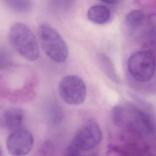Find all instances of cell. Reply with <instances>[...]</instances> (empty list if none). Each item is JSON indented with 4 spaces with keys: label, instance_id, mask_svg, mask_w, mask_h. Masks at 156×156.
I'll return each mask as SVG.
<instances>
[{
    "label": "cell",
    "instance_id": "7c38bea8",
    "mask_svg": "<svg viewBox=\"0 0 156 156\" xmlns=\"http://www.w3.org/2000/svg\"><path fill=\"white\" fill-rule=\"evenodd\" d=\"M46 107L47 115L49 121L53 123H58L61 121L63 118V113L59 105L51 102L47 105Z\"/></svg>",
    "mask_w": 156,
    "mask_h": 156
},
{
    "label": "cell",
    "instance_id": "52a82bcc",
    "mask_svg": "<svg viewBox=\"0 0 156 156\" xmlns=\"http://www.w3.org/2000/svg\"><path fill=\"white\" fill-rule=\"evenodd\" d=\"M34 136L32 133L24 128L12 131L6 140V147L9 152L16 156L27 155L34 145Z\"/></svg>",
    "mask_w": 156,
    "mask_h": 156
},
{
    "label": "cell",
    "instance_id": "ba28073f",
    "mask_svg": "<svg viewBox=\"0 0 156 156\" xmlns=\"http://www.w3.org/2000/svg\"><path fill=\"white\" fill-rule=\"evenodd\" d=\"M24 119V113L20 108H10L6 110L2 118L3 126L7 130L13 131L22 127Z\"/></svg>",
    "mask_w": 156,
    "mask_h": 156
},
{
    "label": "cell",
    "instance_id": "8fae6325",
    "mask_svg": "<svg viewBox=\"0 0 156 156\" xmlns=\"http://www.w3.org/2000/svg\"><path fill=\"white\" fill-rule=\"evenodd\" d=\"M5 2L13 10L18 12H29L32 9V3L26 0H9Z\"/></svg>",
    "mask_w": 156,
    "mask_h": 156
},
{
    "label": "cell",
    "instance_id": "5bb4252c",
    "mask_svg": "<svg viewBox=\"0 0 156 156\" xmlns=\"http://www.w3.org/2000/svg\"><path fill=\"white\" fill-rule=\"evenodd\" d=\"M102 2L104 3H106V4H116L118 2V1H104Z\"/></svg>",
    "mask_w": 156,
    "mask_h": 156
},
{
    "label": "cell",
    "instance_id": "3957f363",
    "mask_svg": "<svg viewBox=\"0 0 156 156\" xmlns=\"http://www.w3.org/2000/svg\"><path fill=\"white\" fill-rule=\"evenodd\" d=\"M38 36L43 50L52 60L63 63L67 59L66 43L54 27L46 23L41 24L38 27Z\"/></svg>",
    "mask_w": 156,
    "mask_h": 156
},
{
    "label": "cell",
    "instance_id": "4fadbf2b",
    "mask_svg": "<svg viewBox=\"0 0 156 156\" xmlns=\"http://www.w3.org/2000/svg\"><path fill=\"white\" fill-rule=\"evenodd\" d=\"M100 63L103 68L104 71L107 75L113 80H117L116 73L115 68L113 67V64L110 59L104 54H101L99 56Z\"/></svg>",
    "mask_w": 156,
    "mask_h": 156
},
{
    "label": "cell",
    "instance_id": "30bf717a",
    "mask_svg": "<svg viewBox=\"0 0 156 156\" xmlns=\"http://www.w3.org/2000/svg\"><path fill=\"white\" fill-rule=\"evenodd\" d=\"M146 20V14L141 10H133L129 12L125 17L126 25L132 29L140 27Z\"/></svg>",
    "mask_w": 156,
    "mask_h": 156
},
{
    "label": "cell",
    "instance_id": "6da1fadb",
    "mask_svg": "<svg viewBox=\"0 0 156 156\" xmlns=\"http://www.w3.org/2000/svg\"><path fill=\"white\" fill-rule=\"evenodd\" d=\"M114 123L128 134L143 139L155 132L150 116L136 105L130 104L118 105L112 112Z\"/></svg>",
    "mask_w": 156,
    "mask_h": 156
},
{
    "label": "cell",
    "instance_id": "5b68a950",
    "mask_svg": "<svg viewBox=\"0 0 156 156\" xmlns=\"http://www.w3.org/2000/svg\"><path fill=\"white\" fill-rule=\"evenodd\" d=\"M127 69L135 80L140 82H148L155 73V57L147 51L135 52L128 59Z\"/></svg>",
    "mask_w": 156,
    "mask_h": 156
},
{
    "label": "cell",
    "instance_id": "7a4b0ae2",
    "mask_svg": "<svg viewBox=\"0 0 156 156\" xmlns=\"http://www.w3.org/2000/svg\"><path fill=\"white\" fill-rule=\"evenodd\" d=\"M9 39L13 48L24 58L29 61L38 59L39 47L30 29L23 23H15L10 28Z\"/></svg>",
    "mask_w": 156,
    "mask_h": 156
},
{
    "label": "cell",
    "instance_id": "9c48e42d",
    "mask_svg": "<svg viewBox=\"0 0 156 156\" xmlns=\"http://www.w3.org/2000/svg\"><path fill=\"white\" fill-rule=\"evenodd\" d=\"M109 9L104 5H95L90 7L87 13L88 19L98 24L106 23L110 18Z\"/></svg>",
    "mask_w": 156,
    "mask_h": 156
},
{
    "label": "cell",
    "instance_id": "277c9868",
    "mask_svg": "<svg viewBox=\"0 0 156 156\" xmlns=\"http://www.w3.org/2000/svg\"><path fill=\"white\" fill-rule=\"evenodd\" d=\"M101 139L102 132L99 125L93 120L89 121L76 133L66 148V155H82L83 152L98 146Z\"/></svg>",
    "mask_w": 156,
    "mask_h": 156
},
{
    "label": "cell",
    "instance_id": "8992f818",
    "mask_svg": "<svg viewBox=\"0 0 156 156\" xmlns=\"http://www.w3.org/2000/svg\"><path fill=\"white\" fill-rule=\"evenodd\" d=\"M58 90L62 99L72 105L81 104L87 96L85 82L75 75H67L62 77L59 82Z\"/></svg>",
    "mask_w": 156,
    "mask_h": 156
}]
</instances>
